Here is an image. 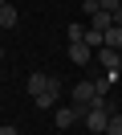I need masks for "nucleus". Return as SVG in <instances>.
Here are the masks:
<instances>
[{"mask_svg": "<svg viewBox=\"0 0 122 135\" xmlns=\"http://www.w3.org/2000/svg\"><path fill=\"white\" fill-rule=\"evenodd\" d=\"M106 49H118L122 53V25H110V29H106Z\"/></svg>", "mask_w": 122, "mask_h": 135, "instance_id": "obj_9", "label": "nucleus"}, {"mask_svg": "<svg viewBox=\"0 0 122 135\" xmlns=\"http://www.w3.org/2000/svg\"><path fill=\"white\" fill-rule=\"evenodd\" d=\"M106 135H122V110H114L110 123H106Z\"/></svg>", "mask_w": 122, "mask_h": 135, "instance_id": "obj_11", "label": "nucleus"}, {"mask_svg": "<svg viewBox=\"0 0 122 135\" xmlns=\"http://www.w3.org/2000/svg\"><path fill=\"white\" fill-rule=\"evenodd\" d=\"M65 37H69V41H86V25H69Z\"/></svg>", "mask_w": 122, "mask_h": 135, "instance_id": "obj_12", "label": "nucleus"}, {"mask_svg": "<svg viewBox=\"0 0 122 135\" xmlns=\"http://www.w3.org/2000/svg\"><path fill=\"white\" fill-rule=\"evenodd\" d=\"M94 57H98V66H102L106 74H118V70H122V53H118V49H106V45H102Z\"/></svg>", "mask_w": 122, "mask_h": 135, "instance_id": "obj_4", "label": "nucleus"}, {"mask_svg": "<svg viewBox=\"0 0 122 135\" xmlns=\"http://www.w3.org/2000/svg\"><path fill=\"white\" fill-rule=\"evenodd\" d=\"M0 4H8V0H0Z\"/></svg>", "mask_w": 122, "mask_h": 135, "instance_id": "obj_17", "label": "nucleus"}, {"mask_svg": "<svg viewBox=\"0 0 122 135\" xmlns=\"http://www.w3.org/2000/svg\"><path fill=\"white\" fill-rule=\"evenodd\" d=\"M16 21H20V12H16L12 4H0V29H12Z\"/></svg>", "mask_w": 122, "mask_h": 135, "instance_id": "obj_8", "label": "nucleus"}, {"mask_svg": "<svg viewBox=\"0 0 122 135\" xmlns=\"http://www.w3.org/2000/svg\"><path fill=\"white\" fill-rule=\"evenodd\" d=\"M81 8H86V17H94V12H98V0H86Z\"/></svg>", "mask_w": 122, "mask_h": 135, "instance_id": "obj_14", "label": "nucleus"}, {"mask_svg": "<svg viewBox=\"0 0 122 135\" xmlns=\"http://www.w3.org/2000/svg\"><path fill=\"white\" fill-rule=\"evenodd\" d=\"M57 98H61V90H45V94H37V98H33V107L53 110V107H57Z\"/></svg>", "mask_w": 122, "mask_h": 135, "instance_id": "obj_7", "label": "nucleus"}, {"mask_svg": "<svg viewBox=\"0 0 122 135\" xmlns=\"http://www.w3.org/2000/svg\"><path fill=\"white\" fill-rule=\"evenodd\" d=\"M110 25H114V12H102V8H98L94 17H89V29L102 33V37H106V29H110Z\"/></svg>", "mask_w": 122, "mask_h": 135, "instance_id": "obj_6", "label": "nucleus"}, {"mask_svg": "<svg viewBox=\"0 0 122 135\" xmlns=\"http://www.w3.org/2000/svg\"><path fill=\"white\" fill-rule=\"evenodd\" d=\"M118 4H122V0H98V8H102V12H118Z\"/></svg>", "mask_w": 122, "mask_h": 135, "instance_id": "obj_13", "label": "nucleus"}, {"mask_svg": "<svg viewBox=\"0 0 122 135\" xmlns=\"http://www.w3.org/2000/svg\"><path fill=\"white\" fill-rule=\"evenodd\" d=\"M81 115H86V107H77V102H65V107H57V127H73V123H81Z\"/></svg>", "mask_w": 122, "mask_h": 135, "instance_id": "obj_2", "label": "nucleus"}, {"mask_svg": "<svg viewBox=\"0 0 122 135\" xmlns=\"http://www.w3.org/2000/svg\"><path fill=\"white\" fill-rule=\"evenodd\" d=\"M24 86H29V94H33V98H37V94H45V90H61V82H57L53 74H45V70L29 74V82H24Z\"/></svg>", "mask_w": 122, "mask_h": 135, "instance_id": "obj_1", "label": "nucleus"}, {"mask_svg": "<svg viewBox=\"0 0 122 135\" xmlns=\"http://www.w3.org/2000/svg\"><path fill=\"white\" fill-rule=\"evenodd\" d=\"M73 102H77V107H94V102H98V86H94V78L73 86Z\"/></svg>", "mask_w": 122, "mask_h": 135, "instance_id": "obj_3", "label": "nucleus"}, {"mask_svg": "<svg viewBox=\"0 0 122 135\" xmlns=\"http://www.w3.org/2000/svg\"><path fill=\"white\" fill-rule=\"evenodd\" d=\"M69 61L73 66H89V61H94V49H89L86 41H69Z\"/></svg>", "mask_w": 122, "mask_h": 135, "instance_id": "obj_5", "label": "nucleus"}, {"mask_svg": "<svg viewBox=\"0 0 122 135\" xmlns=\"http://www.w3.org/2000/svg\"><path fill=\"white\" fill-rule=\"evenodd\" d=\"M0 135H20V131H16L12 123H0Z\"/></svg>", "mask_w": 122, "mask_h": 135, "instance_id": "obj_15", "label": "nucleus"}, {"mask_svg": "<svg viewBox=\"0 0 122 135\" xmlns=\"http://www.w3.org/2000/svg\"><path fill=\"white\" fill-rule=\"evenodd\" d=\"M0 61H4V49H0Z\"/></svg>", "mask_w": 122, "mask_h": 135, "instance_id": "obj_16", "label": "nucleus"}, {"mask_svg": "<svg viewBox=\"0 0 122 135\" xmlns=\"http://www.w3.org/2000/svg\"><path fill=\"white\" fill-rule=\"evenodd\" d=\"M114 82H118V74H98V78H94V86H98V98H106V90H110Z\"/></svg>", "mask_w": 122, "mask_h": 135, "instance_id": "obj_10", "label": "nucleus"}, {"mask_svg": "<svg viewBox=\"0 0 122 135\" xmlns=\"http://www.w3.org/2000/svg\"><path fill=\"white\" fill-rule=\"evenodd\" d=\"M118 78H122V70H118Z\"/></svg>", "mask_w": 122, "mask_h": 135, "instance_id": "obj_18", "label": "nucleus"}]
</instances>
